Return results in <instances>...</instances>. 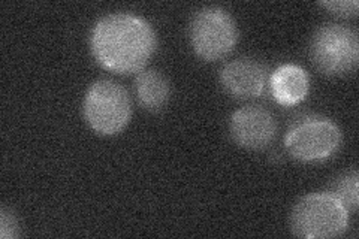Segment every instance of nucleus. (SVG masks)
<instances>
[{
	"instance_id": "obj_13",
	"label": "nucleus",
	"mask_w": 359,
	"mask_h": 239,
	"mask_svg": "<svg viewBox=\"0 0 359 239\" xmlns=\"http://www.w3.org/2000/svg\"><path fill=\"white\" fill-rule=\"evenodd\" d=\"M18 231L20 227L15 215L6 208H2V211H0V238L15 239L18 236Z\"/></svg>"
},
{
	"instance_id": "obj_11",
	"label": "nucleus",
	"mask_w": 359,
	"mask_h": 239,
	"mask_svg": "<svg viewBox=\"0 0 359 239\" xmlns=\"http://www.w3.org/2000/svg\"><path fill=\"white\" fill-rule=\"evenodd\" d=\"M331 193L344 205V208L347 211H356L359 205L356 169L351 170V172H347L341 178L337 179V183L334 184V190Z\"/></svg>"
},
{
	"instance_id": "obj_8",
	"label": "nucleus",
	"mask_w": 359,
	"mask_h": 239,
	"mask_svg": "<svg viewBox=\"0 0 359 239\" xmlns=\"http://www.w3.org/2000/svg\"><path fill=\"white\" fill-rule=\"evenodd\" d=\"M220 83L226 92L237 99L261 96L266 84L265 67L253 59H237L223 66Z\"/></svg>"
},
{
	"instance_id": "obj_3",
	"label": "nucleus",
	"mask_w": 359,
	"mask_h": 239,
	"mask_svg": "<svg viewBox=\"0 0 359 239\" xmlns=\"http://www.w3.org/2000/svg\"><path fill=\"white\" fill-rule=\"evenodd\" d=\"M84 118L90 129L99 135L112 136L128 126L132 104L126 88L109 79H99L87 90Z\"/></svg>"
},
{
	"instance_id": "obj_10",
	"label": "nucleus",
	"mask_w": 359,
	"mask_h": 239,
	"mask_svg": "<svg viewBox=\"0 0 359 239\" xmlns=\"http://www.w3.org/2000/svg\"><path fill=\"white\" fill-rule=\"evenodd\" d=\"M135 92L142 108L159 112L170 100V83L157 71L142 69L135 79Z\"/></svg>"
},
{
	"instance_id": "obj_4",
	"label": "nucleus",
	"mask_w": 359,
	"mask_h": 239,
	"mask_svg": "<svg viewBox=\"0 0 359 239\" xmlns=\"http://www.w3.org/2000/svg\"><path fill=\"white\" fill-rule=\"evenodd\" d=\"M310 57L318 69L331 76L355 72L359 63L356 32L341 25H325L310 42Z\"/></svg>"
},
{
	"instance_id": "obj_6",
	"label": "nucleus",
	"mask_w": 359,
	"mask_h": 239,
	"mask_svg": "<svg viewBox=\"0 0 359 239\" xmlns=\"http://www.w3.org/2000/svg\"><path fill=\"white\" fill-rule=\"evenodd\" d=\"M341 132L328 118H307L297 123L285 136L287 153L299 162H322L339 151Z\"/></svg>"
},
{
	"instance_id": "obj_12",
	"label": "nucleus",
	"mask_w": 359,
	"mask_h": 239,
	"mask_svg": "<svg viewBox=\"0 0 359 239\" xmlns=\"http://www.w3.org/2000/svg\"><path fill=\"white\" fill-rule=\"evenodd\" d=\"M319 5L328 9L331 14L341 18L356 17L359 9L358 0H331V2H319Z\"/></svg>"
},
{
	"instance_id": "obj_1",
	"label": "nucleus",
	"mask_w": 359,
	"mask_h": 239,
	"mask_svg": "<svg viewBox=\"0 0 359 239\" xmlns=\"http://www.w3.org/2000/svg\"><path fill=\"white\" fill-rule=\"evenodd\" d=\"M153 27L133 14H109L100 18L90 35V48L96 62L107 71L140 74L156 51Z\"/></svg>"
},
{
	"instance_id": "obj_5",
	"label": "nucleus",
	"mask_w": 359,
	"mask_h": 239,
	"mask_svg": "<svg viewBox=\"0 0 359 239\" xmlns=\"http://www.w3.org/2000/svg\"><path fill=\"white\" fill-rule=\"evenodd\" d=\"M238 39L233 18L220 8H204L195 14L190 25V42L194 51L205 62L226 57Z\"/></svg>"
},
{
	"instance_id": "obj_2",
	"label": "nucleus",
	"mask_w": 359,
	"mask_h": 239,
	"mask_svg": "<svg viewBox=\"0 0 359 239\" xmlns=\"http://www.w3.org/2000/svg\"><path fill=\"white\" fill-rule=\"evenodd\" d=\"M290 227L304 239L335 238L349 227V211L332 193H311L295 205Z\"/></svg>"
},
{
	"instance_id": "obj_9",
	"label": "nucleus",
	"mask_w": 359,
	"mask_h": 239,
	"mask_svg": "<svg viewBox=\"0 0 359 239\" xmlns=\"http://www.w3.org/2000/svg\"><path fill=\"white\" fill-rule=\"evenodd\" d=\"M269 87L277 104L294 107L309 95L310 79L307 72L297 64H283L276 69L269 79Z\"/></svg>"
},
{
	"instance_id": "obj_7",
	"label": "nucleus",
	"mask_w": 359,
	"mask_h": 239,
	"mask_svg": "<svg viewBox=\"0 0 359 239\" xmlns=\"http://www.w3.org/2000/svg\"><path fill=\"white\" fill-rule=\"evenodd\" d=\"M229 128L233 141L240 146L262 150L273 142L277 123L268 109L259 105H249L232 114Z\"/></svg>"
}]
</instances>
